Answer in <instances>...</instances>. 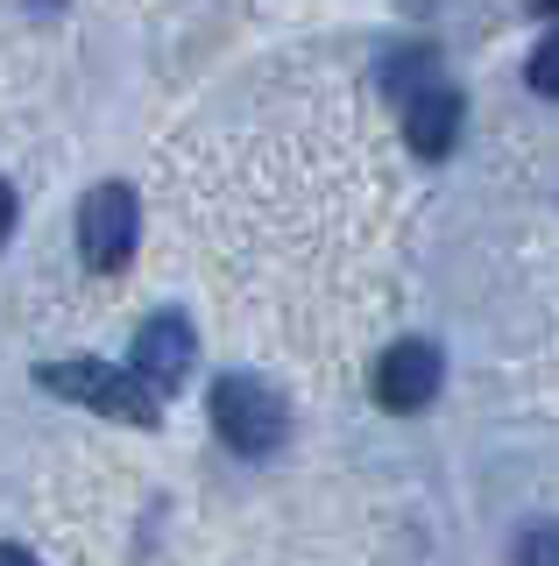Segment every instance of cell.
<instances>
[{"mask_svg": "<svg viewBox=\"0 0 559 566\" xmlns=\"http://www.w3.org/2000/svg\"><path fill=\"white\" fill-rule=\"evenodd\" d=\"M36 382L50 389V397H64V403H85V411H99V418H120V424H156V418H164V403H156L149 389L128 376V368L85 361V354H72V361H43V368H36Z\"/></svg>", "mask_w": 559, "mask_h": 566, "instance_id": "cell-1", "label": "cell"}, {"mask_svg": "<svg viewBox=\"0 0 559 566\" xmlns=\"http://www.w3.org/2000/svg\"><path fill=\"white\" fill-rule=\"evenodd\" d=\"M213 432L234 453L270 460L276 447H284V432H291V403L276 397L262 376H220L213 382Z\"/></svg>", "mask_w": 559, "mask_h": 566, "instance_id": "cell-2", "label": "cell"}, {"mask_svg": "<svg viewBox=\"0 0 559 566\" xmlns=\"http://www.w3.org/2000/svg\"><path fill=\"white\" fill-rule=\"evenodd\" d=\"M135 241H143V206H135L128 185H93L78 206V255L93 276H120L135 262Z\"/></svg>", "mask_w": 559, "mask_h": 566, "instance_id": "cell-3", "label": "cell"}, {"mask_svg": "<svg viewBox=\"0 0 559 566\" xmlns=\"http://www.w3.org/2000/svg\"><path fill=\"white\" fill-rule=\"evenodd\" d=\"M440 382H446V354L432 340H390L376 354V403L397 411V418L425 411V403L440 397Z\"/></svg>", "mask_w": 559, "mask_h": 566, "instance_id": "cell-4", "label": "cell"}, {"mask_svg": "<svg viewBox=\"0 0 559 566\" xmlns=\"http://www.w3.org/2000/svg\"><path fill=\"white\" fill-rule=\"evenodd\" d=\"M191 361H199V340H191V318H184V312H156V318H143V333H135V368H128V376L143 382L156 403H164L170 389L191 376Z\"/></svg>", "mask_w": 559, "mask_h": 566, "instance_id": "cell-5", "label": "cell"}, {"mask_svg": "<svg viewBox=\"0 0 559 566\" xmlns=\"http://www.w3.org/2000/svg\"><path fill=\"white\" fill-rule=\"evenodd\" d=\"M404 142H411V156H425V164L453 156V142H461V93H453V85L411 93L404 99Z\"/></svg>", "mask_w": 559, "mask_h": 566, "instance_id": "cell-6", "label": "cell"}, {"mask_svg": "<svg viewBox=\"0 0 559 566\" xmlns=\"http://www.w3.org/2000/svg\"><path fill=\"white\" fill-rule=\"evenodd\" d=\"M510 566H559V524H524L510 545Z\"/></svg>", "mask_w": 559, "mask_h": 566, "instance_id": "cell-7", "label": "cell"}, {"mask_svg": "<svg viewBox=\"0 0 559 566\" xmlns=\"http://www.w3.org/2000/svg\"><path fill=\"white\" fill-rule=\"evenodd\" d=\"M524 78H531V93L559 99V35H546V43L531 50V64H524Z\"/></svg>", "mask_w": 559, "mask_h": 566, "instance_id": "cell-8", "label": "cell"}, {"mask_svg": "<svg viewBox=\"0 0 559 566\" xmlns=\"http://www.w3.org/2000/svg\"><path fill=\"white\" fill-rule=\"evenodd\" d=\"M8 234H14V191L0 185V241H8Z\"/></svg>", "mask_w": 559, "mask_h": 566, "instance_id": "cell-9", "label": "cell"}, {"mask_svg": "<svg viewBox=\"0 0 559 566\" xmlns=\"http://www.w3.org/2000/svg\"><path fill=\"white\" fill-rule=\"evenodd\" d=\"M0 566H36V553H22V545H0Z\"/></svg>", "mask_w": 559, "mask_h": 566, "instance_id": "cell-10", "label": "cell"}]
</instances>
